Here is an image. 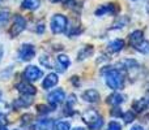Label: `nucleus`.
<instances>
[{"instance_id": "f3484780", "label": "nucleus", "mask_w": 149, "mask_h": 130, "mask_svg": "<svg viewBox=\"0 0 149 130\" xmlns=\"http://www.w3.org/2000/svg\"><path fill=\"white\" fill-rule=\"evenodd\" d=\"M21 5H22L24 9L34 10V9H37V8H39L41 1H39V0H24Z\"/></svg>"}, {"instance_id": "20e7f679", "label": "nucleus", "mask_w": 149, "mask_h": 130, "mask_svg": "<svg viewBox=\"0 0 149 130\" xmlns=\"http://www.w3.org/2000/svg\"><path fill=\"white\" fill-rule=\"evenodd\" d=\"M25 29H26V20L22 17V16L16 14L15 16V20H13V25L10 26V29H9L10 36H13V38H15V36L20 35V34L22 33Z\"/></svg>"}, {"instance_id": "f03ea898", "label": "nucleus", "mask_w": 149, "mask_h": 130, "mask_svg": "<svg viewBox=\"0 0 149 130\" xmlns=\"http://www.w3.org/2000/svg\"><path fill=\"white\" fill-rule=\"evenodd\" d=\"M82 120H84L85 124H88V126L92 130H100L103 126V120L97 111H93V109L86 111L82 115Z\"/></svg>"}, {"instance_id": "a878e982", "label": "nucleus", "mask_w": 149, "mask_h": 130, "mask_svg": "<svg viewBox=\"0 0 149 130\" xmlns=\"http://www.w3.org/2000/svg\"><path fill=\"white\" fill-rule=\"evenodd\" d=\"M9 112V105L7 103H4L3 100H0V116H4Z\"/></svg>"}, {"instance_id": "f8f14e48", "label": "nucleus", "mask_w": 149, "mask_h": 130, "mask_svg": "<svg viewBox=\"0 0 149 130\" xmlns=\"http://www.w3.org/2000/svg\"><path fill=\"white\" fill-rule=\"evenodd\" d=\"M54 128V120L51 118H43L39 120L34 126V130H51Z\"/></svg>"}, {"instance_id": "393cba45", "label": "nucleus", "mask_w": 149, "mask_h": 130, "mask_svg": "<svg viewBox=\"0 0 149 130\" xmlns=\"http://www.w3.org/2000/svg\"><path fill=\"white\" fill-rule=\"evenodd\" d=\"M122 117H123L124 122L130 124V122H132V121L135 120V113L132 112V111H127L126 113H123V115H122Z\"/></svg>"}, {"instance_id": "412c9836", "label": "nucleus", "mask_w": 149, "mask_h": 130, "mask_svg": "<svg viewBox=\"0 0 149 130\" xmlns=\"http://www.w3.org/2000/svg\"><path fill=\"white\" fill-rule=\"evenodd\" d=\"M39 61H41V64L43 66H46V68L49 69H54V64H52L51 59H50V56H46V55H42L41 57H39Z\"/></svg>"}, {"instance_id": "2f4dec72", "label": "nucleus", "mask_w": 149, "mask_h": 130, "mask_svg": "<svg viewBox=\"0 0 149 130\" xmlns=\"http://www.w3.org/2000/svg\"><path fill=\"white\" fill-rule=\"evenodd\" d=\"M131 130H144V128H143L141 125H135L134 128H132Z\"/></svg>"}, {"instance_id": "2eb2a0df", "label": "nucleus", "mask_w": 149, "mask_h": 130, "mask_svg": "<svg viewBox=\"0 0 149 130\" xmlns=\"http://www.w3.org/2000/svg\"><path fill=\"white\" fill-rule=\"evenodd\" d=\"M123 102H124V96L122 94H119V92H114V94H111L110 96L107 98V103L111 105H114V107L120 105Z\"/></svg>"}, {"instance_id": "9d476101", "label": "nucleus", "mask_w": 149, "mask_h": 130, "mask_svg": "<svg viewBox=\"0 0 149 130\" xmlns=\"http://www.w3.org/2000/svg\"><path fill=\"white\" fill-rule=\"evenodd\" d=\"M82 99H84L85 102L95 103V102L100 100V92H98L97 90H94V89L86 90V91H84V94H82Z\"/></svg>"}, {"instance_id": "72a5a7b5", "label": "nucleus", "mask_w": 149, "mask_h": 130, "mask_svg": "<svg viewBox=\"0 0 149 130\" xmlns=\"http://www.w3.org/2000/svg\"><path fill=\"white\" fill-rule=\"evenodd\" d=\"M72 130H85L84 128H74V129H72Z\"/></svg>"}, {"instance_id": "e433bc0d", "label": "nucleus", "mask_w": 149, "mask_h": 130, "mask_svg": "<svg viewBox=\"0 0 149 130\" xmlns=\"http://www.w3.org/2000/svg\"><path fill=\"white\" fill-rule=\"evenodd\" d=\"M16 130H20V129H16Z\"/></svg>"}, {"instance_id": "4468645a", "label": "nucleus", "mask_w": 149, "mask_h": 130, "mask_svg": "<svg viewBox=\"0 0 149 130\" xmlns=\"http://www.w3.org/2000/svg\"><path fill=\"white\" fill-rule=\"evenodd\" d=\"M31 103H33V99H30V98L26 96V95H24V98H18V99H16L15 102H13V107L15 108H26V107H29V105H31Z\"/></svg>"}, {"instance_id": "f257e3e1", "label": "nucleus", "mask_w": 149, "mask_h": 130, "mask_svg": "<svg viewBox=\"0 0 149 130\" xmlns=\"http://www.w3.org/2000/svg\"><path fill=\"white\" fill-rule=\"evenodd\" d=\"M105 81L113 90H120L124 86V76L118 69H109L107 73H105Z\"/></svg>"}, {"instance_id": "0eeeda50", "label": "nucleus", "mask_w": 149, "mask_h": 130, "mask_svg": "<svg viewBox=\"0 0 149 130\" xmlns=\"http://www.w3.org/2000/svg\"><path fill=\"white\" fill-rule=\"evenodd\" d=\"M18 56L22 61H29L31 60L34 56H36V48H34L33 44H24L20 48V52H18Z\"/></svg>"}, {"instance_id": "f704fd0d", "label": "nucleus", "mask_w": 149, "mask_h": 130, "mask_svg": "<svg viewBox=\"0 0 149 130\" xmlns=\"http://www.w3.org/2000/svg\"><path fill=\"white\" fill-rule=\"evenodd\" d=\"M147 12H148V13H149V1H148V3H147Z\"/></svg>"}, {"instance_id": "6e6552de", "label": "nucleus", "mask_w": 149, "mask_h": 130, "mask_svg": "<svg viewBox=\"0 0 149 130\" xmlns=\"http://www.w3.org/2000/svg\"><path fill=\"white\" fill-rule=\"evenodd\" d=\"M17 91L20 92L21 95H26V96H33V95L37 94V89L34 86H31L30 83H28V81L25 82H20V83L16 86Z\"/></svg>"}, {"instance_id": "4be33fe9", "label": "nucleus", "mask_w": 149, "mask_h": 130, "mask_svg": "<svg viewBox=\"0 0 149 130\" xmlns=\"http://www.w3.org/2000/svg\"><path fill=\"white\" fill-rule=\"evenodd\" d=\"M9 17H10L9 10H0V28L4 26L9 21Z\"/></svg>"}, {"instance_id": "dca6fc26", "label": "nucleus", "mask_w": 149, "mask_h": 130, "mask_svg": "<svg viewBox=\"0 0 149 130\" xmlns=\"http://www.w3.org/2000/svg\"><path fill=\"white\" fill-rule=\"evenodd\" d=\"M123 47H124V41L123 39H115V41H113V42L109 43L107 50L110 52H119V51L123 50Z\"/></svg>"}, {"instance_id": "c85d7f7f", "label": "nucleus", "mask_w": 149, "mask_h": 130, "mask_svg": "<svg viewBox=\"0 0 149 130\" xmlns=\"http://www.w3.org/2000/svg\"><path fill=\"white\" fill-rule=\"evenodd\" d=\"M116 109H118V111H113V112H111V115H113V116H119V117H120L123 113H122V111L119 109V108H116Z\"/></svg>"}, {"instance_id": "a211bd4d", "label": "nucleus", "mask_w": 149, "mask_h": 130, "mask_svg": "<svg viewBox=\"0 0 149 130\" xmlns=\"http://www.w3.org/2000/svg\"><path fill=\"white\" fill-rule=\"evenodd\" d=\"M148 107V100L145 98H141V99H137L136 102L134 103V109L136 112H143L145 108Z\"/></svg>"}, {"instance_id": "b1692460", "label": "nucleus", "mask_w": 149, "mask_h": 130, "mask_svg": "<svg viewBox=\"0 0 149 130\" xmlns=\"http://www.w3.org/2000/svg\"><path fill=\"white\" fill-rule=\"evenodd\" d=\"M92 52H93L92 47H90V48H89V47H85L84 50H81V51L79 52V57H77V60H84L85 57H88L90 54H92Z\"/></svg>"}, {"instance_id": "473e14b6", "label": "nucleus", "mask_w": 149, "mask_h": 130, "mask_svg": "<svg viewBox=\"0 0 149 130\" xmlns=\"http://www.w3.org/2000/svg\"><path fill=\"white\" fill-rule=\"evenodd\" d=\"M0 130H8V128H7V126H4V125H1V126H0Z\"/></svg>"}, {"instance_id": "cd10ccee", "label": "nucleus", "mask_w": 149, "mask_h": 130, "mask_svg": "<svg viewBox=\"0 0 149 130\" xmlns=\"http://www.w3.org/2000/svg\"><path fill=\"white\" fill-rule=\"evenodd\" d=\"M21 118H22V122L25 124V122H29V121H30V118H33V116H31V115H24Z\"/></svg>"}, {"instance_id": "c9c22d12", "label": "nucleus", "mask_w": 149, "mask_h": 130, "mask_svg": "<svg viewBox=\"0 0 149 130\" xmlns=\"http://www.w3.org/2000/svg\"><path fill=\"white\" fill-rule=\"evenodd\" d=\"M1 1H3V0H0V3H1Z\"/></svg>"}, {"instance_id": "423d86ee", "label": "nucleus", "mask_w": 149, "mask_h": 130, "mask_svg": "<svg viewBox=\"0 0 149 130\" xmlns=\"http://www.w3.org/2000/svg\"><path fill=\"white\" fill-rule=\"evenodd\" d=\"M64 99H65V92L63 91L62 89L54 90V91H51L49 94V96H47V102H49L52 107H55V105H58V104H62V103L64 102Z\"/></svg>"}, {"instance_id": "7c9ffc66", "label": "nucleus", "mask_w": 149, "mask_h": 130, "mask_svg": "<svg viewBox=\"0 0 149 130\" xmlns=\"http://www.w3.org/2000/svg\"><path fill=\"white\" fill-rule=\"evenodd\" d=\"M49 1H51V3H64V4H67L68 1H70V0H49Z\"/></svg>"}, {"instance_id": "7ed1b4c3", "label": "nucleus", "mask_w": 149, "mask_h": 130, "mask_svg": "<svg viewBox=\"0 0 149 130\" xmlns=\"http://www.w3.org/2000/svg\"><path fill=\"white\" fill-rule=\"evenodd\" d=\"M67 23L68 20L65 16L63 14H55L54 17L51 18V22H50V28H51V31L54 34H60L67 29Z\"/></svg>"}, {"instance_id": "5701e85b", "label": "nucleus", "mask_w": 149, "mask_h": 130, "mask_svg": "<svg viewBox=\"0 0 149 130\" xmlns=\"http://www.w3.org/2000/svg\"><path fill=\"white\" fill-rule=\"evenodd\" d=\"M58 63H59L63 68H68L71 64L70 57H68L67 55H59V56H58Z\"/></svg>"}, {"instance_id": "9b49d317", "label": "nucleus", "mask_w": 149, "mask_h": 130, "mask_svg": "<svg viewBox=\"0 0 149 130\" xmlns=\"http://www.w3.org/2000/svg\"><path fill=\"white\" fill-rule=\"evenodd\" d=\"M116 9H115V5L114 4H105V5H101V7H98L97 9H95L94 14L97 16V17H101V16H105L107 14V13H115Z\"/></svg>"}, {"instance_id": "1a4fd4ad", "label": "nucleus", "mask_w": 149, "mask_h": 130, "mask_svg": "<svg viewBox=\"0 0 149 130\" xmlns=\"http://www.w3.org/2000/svg\"><path fill=\"white\" fill-rule=\"evenodd\" d=\"M58 82H59V77H58V74L55 73H50L47 74V77L43 79V82H42V86H43V89H51V87L56 86Z\"/></svg>"}, {"instance_id": "c756f323", "label": "nucleus", "mask_w": 149, "mask_h": 130, "mask_svg": "<svg viewBox=\"0 0 149 130\" xmlns=\"http://www.w3.org/2000/svg\"><path fill=\"white\" fill-rule=\"evenodd\" d=\"M43 30H45V26H43V23H41V25H38V29H37V33H38V34H42V33H43Z\"/></svg>"}, {"instance_id": "39448f33", "label": "nucleus", "mask_w": 149, "mask_h": 130, "mask_svg": "<svg viewBox=\"0 0 149 130\" xmlns=\"http://www.w3.org/2000/svg\"><path fill=\"white\" fill-rule=\"evenodd\" d=\"M42 77H43V72L34 65L26 66V69L24 70V78H25V81H28V82L38 81V79L42 78Z\"/></svg>"}, {"instance_id": "6ab92c4d", "label": "nucleus", "mask_w": 149, "mask_h": 130, "mask_svg": "<svg viewBox=\"0 0 149 130\" xmlns=\"http://www.w3.org/2000/svg\"><path fill=\"white\" fill-rule=\"evenodd\" d=\"M135 48L144 55H149V41H141Z\"/></svg>"}, {"instance_id": "bb28decb", "label": "nucleus", "mask_w": 149, "mask_h": 130, "mask_svg": "<svg viewBox=\"0 0 149 130\" xmlns=\"http://www.w3.org/2000/svg\"><path fill=\"white\" fill-rule=\"evenodd\" d=\"M107 130H122V125L118 121H111L107 126Z\"/></svg>"}, {"instance_id": "ddd939ff", "label": "nucleus", "mask_w": 149, "mask_h": 130, "mask_svg": "<svg viewBox=\"0 0 149 130\" xmlns=\"http://www.w3.org/2000/svg\"><path fill=\"white\" fill-rule=\"evenodd\" d=\"M128 38H130V43L132 44V47H136L140 42L144 41V33L141 30H135L130 34Z\"/></svg>"}, {"instance_id": "aec40b11", "label": "nucleus", "mask_w": 149, "mask_h": 130, "mask_svg": "<svg viewBox=\"0 0 149 130\" xmlns=\"http://www.w3.org/2000/svg\"><path fill=\"white\" fill-rule=\"evenodd\" d=\"M54 130H71V125L68 121H58L54 122Z\"/></svg>"}]
</instances>
